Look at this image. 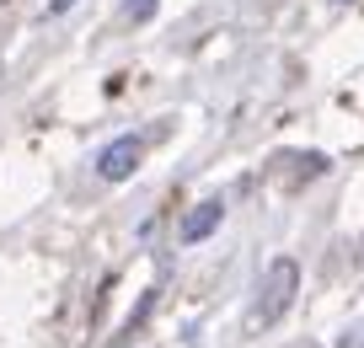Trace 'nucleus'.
<instances>
[{
	"label": "nucleus",
	"mask_w": 364,
	"mask_h": 348,
	"mask_svg": "<svg viewBox=\"0 0 364 348\" xmlns=\"http://www.w3.org/2000/svg\"><path fill=\"white\" fill-rule=\"evenodd\" d=\"M295 295H300V263L295 258H273L268 268H262V279H257V300H252L247 322L252 327H273L289 305H295Z\"/></svg>",
	"instance_id": "f257e3e1"
},
{
	"label": "nucleus",
	"mask_w": 364,
	"mask_h": 348,
	"mask_svg": "<svg viewBox=\"0 0 364 348\" xmlns=\"http://www.w3.org/2000/svg\"><path fill=\"white\" fill-rule=\"evenodd\" d=\"M139 156H145V139L124 135V139H113V145L97 156V172H102V182H124V177H134Z\"/></svg>",
	"instance_id": "f03ea898"
},
{
	"label": "nucleus",
	"mask_w": 364,
	"mask_h": 348,
	"mask_svg": "<svg viewBox=\"0 0 364 348\" xmlns=\"http://www.w3.org/2000/svg\"><path fill=\"white\" fill-rule=\"evenodd\" d=\"M220 220H225V204H220V199L193 204V209L182 214V225H177V241H182V247H198L204 236H215V231H220Z\"/></svg>",
	"instance_id": "7ed1b4c3"
},
{
	"label": "nucleus",
	"mask_w": 364,
	"mask_h": 348,
	"mask_svg": "<svg viewBox=\"0 0 364 348\" xmlns=\"http://www.w3.org/2000/svg\"><path fill=\"white\" fill-rule=\"evenodd\" d=\"M124 16H129V22H150V16H156V0H129Z\"/></svg>",
	"instance_id": "20e7f679"
},
{
	"label": "nucleus",
	"mask_w": 364,
	"mask_h": 348,
	"mask_svg": "<svg viewBox=\"0 0 364 348\" xmlns=\"http://www.w3.org/2000/svg\"><path fill=\"white\" fill-rule=\"evenodd\" d=\"M75 0H48V16H59V11H70Z\"/></svg>",
	"instance_id": "39448f33"
},
{
	"label": "nucleus",
	"mask_w": 364,
	"mask_h": 348,
	"mask_svg": "<svg viewBox=\"0 0 364 348\" xmlns=\"http://www.w3.org/2000/svg\"><path fill=\"white\" fill-rule=\"evenodd\" d=\"M338 348H364V327H359V332H353V343H348V337H343Z\"/></svg>",
	"instance_id": "423d86ee"
}]
</instances>
